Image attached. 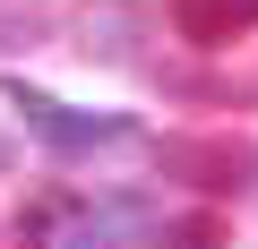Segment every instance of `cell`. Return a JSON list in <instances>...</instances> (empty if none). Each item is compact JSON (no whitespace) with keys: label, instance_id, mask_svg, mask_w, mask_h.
<instances>
[{"label":"cell","instance_id":"obj_3","mask_svg":"<svg viewBox=\"0 0 258 249\" xmlns=\"http://www.w3.org/2000/svg\"><path fill=\"white\" fill-rule=\"evenodd\" d=\"M155 232H172V215H164L155 198H138V189L95 198V206L78 215V240H155Z\"/></svg>","mask_w":258,"mask_h":249},{"label":"cell","instance_id":"obj_1","mask_svg":"<svg viewBox=\"0 0 258 249\" xmlns=\"http://www.w3.org/2000/svg\"><path fill=\"white\" fill-rule=\"evenodd\" d=\"M9 112H26V129H35L43 146H60V155H86V146H120V138H129L120 112H78V103H60V95H43V86H9Z\"/></svg>","mask_w":258,"mask_h":249},{"label":"cell","instance_id":"obj_5","mask_svg":"<svg viewBox=\"0 0 258 249\" xmlns=\"http://www.w3.org/2000/svg\"><path fill=\"white\" fill-rule=\"evenodd\" d=\"M86 52H103V60H129V52H138V18H129V9H103V18H86Z\"/></svg>","mask_w":258,"mask_h":249},{"label":"cell","instance_id":"obj_7","mask_svg":"<svg viewBox=\"0 0 258 249\" xmlns=\"http://www.w3.org/2000/svg\"><path fill=\"white\" fill-rule=\"evenodd\" d=\"M0 163H9V146H0Z\"/></svg>","mask_w":258,"mask_h":249},{"label":"cell","instance_id":"obj_4","mask_svg":"<svg viewBox=\"0 0 258 249\" xmlns=\"http://www.w3.org/2000/svg\"><path fill=\"white\" fill-rule=\"evenodd\" d=\"M172 26H181V43L215 52V43H232V35L258 26V0H172Z\"/></svg>","mask_w":258,"mask_h":249},{"label":"cell","instance_id":"obj_6","mask_svg":"<svg viewBox=\"0 0 258 249\" xmlns=\"http://www.w3.org/2000/svg\"><path fill=\"white\" fill-rule=\"evenodd\" d=\"M52 26L35 18V9H0V52H26V43H43Z\"/></svg>","mask_w":258,"mask_h":249},{"label":"cell","instance_id":"obj_2","mask_svg":"<svg viewBox=\"0 0 258 249\" xmlns=\"http://www.w3.org/2000/svg\"><path fill=\"white\" fill-rule=\"evenodd\" d=\"M172 181H189V189H207V198H224V189H258L249 172H258V155L249 146H232V138H164V155H155Z\"/></svg>","mask_w":258,"mask_h":249}]
</instances>
